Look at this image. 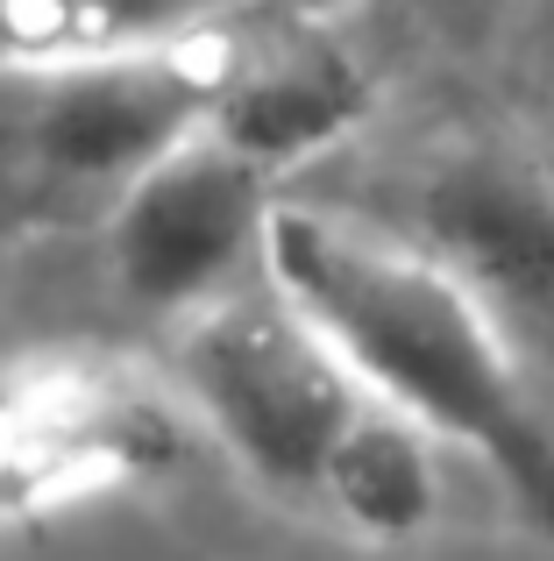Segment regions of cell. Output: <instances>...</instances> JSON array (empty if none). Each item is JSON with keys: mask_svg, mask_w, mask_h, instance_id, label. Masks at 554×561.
<instances>
[{"mask_svg": "<svg viewBox=\"0 0 554 561\" xmlns=\"http://www.w3.org/2000/svg\"><path fill=\"white\" fill-rule=\"evenodd\" d=\"M228 22L178 43L0 65V228L114 220L128 185L213 122Z\"/></svg>", "mask_w": 554, "mask_h": 561, "instance_id": "obj_2", "label": "cell"}, {"mask_svg": "<svg viewBox=\"0 0 554 561\" xmlns=\"http://www.w3.org/2000/svg\"><path fill=\"white\" fill-rule=\"evenodd\" d=\"M270 185V171L213 128L178 142L157 171L128 185V199L107 220L122 299L185 328L213 299L242 291V271H264L270 220L285 206Z\"/></svg>", "mask_w": 554, "mask_h": 561, "instance_id": "obj_4", "label": "cell"}, {"mask_svg": "<svg viewBox=\"0 0 554 561\" xmlns=\"http://www.w3.org/2000/svg\"><path fill=\"white\" fill-rule=\"evenodd\" d=\"M270 285L342 348L377 405L498 477L512 512L554 540V420L519 377L505 313L434 249L348 228L313 206H277Z\"/></svg>", "mask_w": 554, "mask_h": 561, "instance_id": "obj_1", "label": "cell"}, {"mask_svg": "<svg viewBox=\"0 0 554 561\" xmlns=\"http://www.w3.org/2000/svg\"><path fill=\"white\" fill-rule=\"evenodd\" d=\"M235 0H0V65L136 50L221 28Z\"/></svg>", "mask_w": 554, "mask_h": 561, "instance_id": "obj_9", "label": "cell"}, {"mask_svg": "<svg viewBox=\"0 0 554 561\" xmlns=\"http://www.w3.org/2000/svg\"><path fill=\"white\" fill-rule=\"evenodd\" d=\"M320 505H334L362 540H413L434 519V505H441L434 440L413 420H399L391 405H370V420L334 455Z\"/></svg>", "mask_w": 554, "mask_h": 561, "instance_id": "obj_8", "label": "cell"}, {"mask_svg": "<svg viewBox=\"0 0 554 561\" xmlns=\"http://www.w3.org/2000/svg\"><path fill=\"white\" fill-rule=\"evenodd\" d=\"M178 377L193 412L228 440V455L291 497L327 491L334 455L377 405L342 348L270 285V271L256 291H228L185 320Z\"/></svg>", "mask_w": 554, "mask_h": 561, "instance_id": "obj_3", "label": "cell"}, {"mask_svg": "<svg viewBox=\"0 0 554 561\" xmlns=\"http://www.w3.org/2000/svg\"><path fill=\"white\" fill-rule=\"evenodd\" d=\"M434 256L498 313H554V192L512 157H455L419 199Z\"/></svg>", "mask_w": 554, "mask_h": 561, "instance_id": "obj_7", "label": "cell"}, {"mask_svg": "<svg viewBox=\"0 0 554 561\" xmlns=\"http://www.w3.org/2000/svg\"><path fill=\"white\" fill-rule=\"evenodd\" d=\"M370 107L362 65L320 28H270V36H235L228 28V71L213 100V136L235 142L250 164L285 179L291 164L342 142Z\"/></svg>", "mask_w": 554, "mask_h": 561, "instance_id": "obj_6", "label": "cell"}, {"mask_svg": "<svg viewBox=\"0 0 554 561\" xmlns=\"http://www.w3.org/2000/svg\"><path fill=\"white\" fill-rule=\"evenodd\" d=\"M178 448L164 405L100 377H43L0 405V526L65 505L85 483H122Z\"/></svg>", "mask_w": 554, "mask_h": 561, "instance_id": "obj_5", "label": "cell"}]
</instances>
